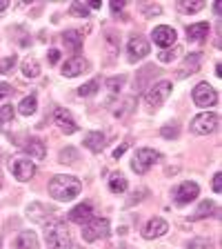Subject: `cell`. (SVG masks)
I'll return each mask as SVG.
<instances>
[{"label":"cell","instance_id":"6da1fadb","mask_svg":"<svg viewBox=\"0 0 222 249\" xmlns=\"http://www.w3.org/2000/svg\"><path fill=\"white\" fill-rule=\"evenodd\" d=\"M83 192V182L76 176H67V174H58L49 180V196L58 202H69Z\"/></svg>","mask_w":222,"mask_h":249},{"label":"cell","instance_id":"7a4b0ae2","mask_svg":"<svg viewBox=\"0 0 222 249\" xmlns=\"http://www.w3.org/2000/svg\"><path fill=\"white\" fill-rule=\"evenodd\" d=\"M45 240H47V245H49L51 249H71L73 247L71 233H69L67 225L60 223V220H53V223L47 225Z\"/></svg>","mask_w":222,"mask_h":249},{"label":"cell","instance_id":"3957f363","mask_svg":"<svg viewBox=\"0 0 222 249\" xmlns=\"http://www.w3.org/2000/svg\"><path fill=\"white\" fill-rule=\"evenodd\" d=\"M160 158H162L160 151L149 149V147H140V149L134 154V160H131V169H134L138 176H145L147 171H149L151 167L155 165V162L160 160Z\"/></svg>","mask_w":222,"mask_h":249},{"label":"cell","instance_id":"277c9868","mask_svg":"<svg viewBox=\"0 0 222 249\" xmlns=\"http://www.w3.org/2000/svg\"><path fill=\"white\" fill-rule=\"evenodd\" d=\"M111 233V225H109L107 218H91L89 223L83 225V240L85 243H96V240H102Z\"/></svg>","mask_w":222,"mask_h":249},{"label":"cell","instance_id":"5b68a950","mask_svg":"<svg viewBox=\"0 0 222 249\" xmlns=\"http://www.w3.org/2000/svg\"><path fill=\"white\" fill-rule=\"evenodd\" d=\"M218 124H220V116L213 114V111H205V114H198L191 120V131L198 136H209L218 129Z\"/></svg>","mask_w":222,"mask_h":249},{"label":"cell","instance_id":"8992f818","mask_svg":"<svg viewBox=\"0 0 222 249\" xmlns=\"http://www.w3.org/2000/svg\"><path fill=\"white\" fill-rule=\"evenodd\" d=\"M171 89H173V85H171L169 80H160V83L151 85L149 91L145 93L147 105H149L151 109H158V107H160V105L171 96Z\"/></svg>","mask_w":222,"mask_h":249},{"label":"cell","instance_id":"52a82bcc","mask_svg":"<svg viewBox=\"0 0 222 249\" xmlns=\"http://www.w3.org/2000/svg\"><path fill=\"white\" fill-rule=\"evenodd\" d=\"M9 171L14 174L16 180L27 182L36 176V165H34V160H29V158H14V160L9 162Z\"/></svg>","mask_w":222,"mask_h":249},{"label":"cell","instance_id":"ba28073f","mask_svg":"<svg viewBox=\"0 0 222 249\" xmlns=\"http://www.w3.org/2000/svg\"><path fill=\"white\" fill-rule=\"evenodd\" d=\"M198 196H200V187L193 180H185L173 189V202H176V205H189V202H193Z\"/></svg>","mask_w":222,"mask_h":249},{"label":"cell","instance_id":"9c48e42d","mask_svg":"<svg viewBox=\"0 0 222 249\" xmlns=\"http://www.w3.org/2000/svg\"><path fill=\"white\" fill-rule=\"evenodd\" d=\"M191 96H193V103H196L198 107H202V109L213 107V105L218 103V91L209 83H198Z\"/></svg>","mask_w":222,"mask_h":249},{"label":"cell","instance_id":"30bf717a","mask_svg":"<svg viewBox=\"0 0 222 249\" xmlns=\"http://www.w3.org/2000/svg\"><path fill=\"white\" fill-rule=\"evenodd\" d=\"M151 40H154L158 47L167 49V47L176 45L178 34H176V29H173V27H169V25H158L154 31H151Z\"/></svg>","mask_w":222,"mask_h":249},{"label":"cell","instance_id":"8fae6325","mask_svg":"<svg viewBox=\"0 0 222 249\" xmlns=\"http://www.w3.org/2000/svg\"><path fill=\"white\" fill-rule=\"evenodd\" d=\"M127 53H129V62H138V60H145L149 56V42L145 38L134 36L129 42H127Z\"/></svg>","mask_w":222,"mask_h":249},{"label":"cell","instance_id":"7c38bea8","mask_svg":"<svg viewBox=\"0 0 222 249\" xmlns=\"http://www.w3.org/2000/svg\"><path fill=\"white\" fill-rule=\"evenodd\" d=\"M53 123L60 127L62 134H67V136H71V134H76L78 131V124H76V120H73V116L69 114L67 109H62V107L53 109Z\"/></svg>","mask_w":222,"mask_h":249},{"label":"cell","instance_id":"4fadbf2b","mask_svg":"<svg viewBox=\"0 0 222 249\" xmlns=\"http://www.w3.org/2000/svg\"><path fill=\"white\" fill-rule=\"evenodd\" d=\"M167 231H169V223H167L165 218H151L149 223L145 225V229H142V236L147 240H154V238L165 236Z\"/></svg>","mask_w":222,"mask_h":249},{"label":"cell","instance_id":"5bb4252c","mask_svg":"<svg viewBox=\"0 0 222 249\" xmlns=\"http://www.w3.org/2000/svg\"><path fill=\"white\" fill-rule=\"evenodd\" d=\"M93 218V205L91 202H80V205H76V207L69 212V220L76 225H85L89 223Z\"/></svg>","mask_w":222,"mask_h":249},{"label":"cell","instance_id":"9a60e30c","mask_svg":"<svg viewBox=\"0 0 222 249\" xmlns=\"http://www.w3.org/2000/svg\"><path fill=\"white\" fill-rule=\"evenodd\" d=\"M87 67H89V62L85 60L83 56H73L62 65V76L65 78H76V76H80Z\"/></svg>","mask_w":222,"mask_h":249},{"label":"cell","instance_id":"2e32d148","mask_svg":"<svg viewBox=\"0 0 222 249\" xmlns=\"http://www.w3.org/2000/svg\"><path fill=\"white\" fill-rule=\"evenodd\" d=\"M209 31H211L209 22H193L187 27V38H189V42H205Z\"/></svg>","mask_w":222,"mask_h":249},{"label":"cell","instance_id":"e0dca14e","mask_svg":"<svg viewBox=\"0 0 222 249\" xmlns=\"http://www.w3.org/2000/svg\"><path fill=\"white\" fill-rule=\"evenodd\" d=\"M200 62H202V53L200 52L189 53V56L185 58V62H182V67L178 69V78H187L189 73H196L198 69H200Z\"/></svg>","mask_w":222,"mask_h":249},{"label":"cell","instance_id":"ac0fdd59","mask_svg":"<svg viewBox=\"0 0 222 249\" xmlns=\"http://www.w3.org/2000/svg\"><path fill=\"white\" fill-rule=\"evenodd\" d=\"M20 147L31 156V160H42V158H45V154H47L45 142H42L40 138H27L25 145H20Z\"/></svg>","mask_w":222,"mask_h":249},{"label":"cell","instance_id":"d6986e66","mask_svg":"<svg viewBox=\"0 0 222 249\" xmlns=\"http://www.w3.org/2000/svg\"><path fill=\"white\" fill-rule=\"evenodd\" d=\"M104 134L102 131H89L87 136H85V147H87L89 151H93V154H100V151L104 149Z\"/></svg>","mask_w":222,"mask_h":249},{"label":"cell","instance_id":"ffe728a7","mask_svg":"<svg viewBox=\"0 0 222 249\" xmlns=\"http://www.w3.org/2000/svg\"><path fill=\"white\" fill-rule=\"evenodd\" d=\"M62 42H65V47L67 49H71L73 53H78L80 49H83V34L76 29H69L62 34Z\"/></svg>","mask_w":222,"mask_h":249},{"label":"cell","instance_id":"44dd1931","mask_svg":"<svg viewBox=\"0 0 222 249\" xmlns=\"http://www.w3.org/2000/svg\"><path fill=\"white\" fill-rule=\"evenodd\" d=\"M14 247L16 249H38V236L34 231H20Z\"/></svg>","mask_w":222,"mask_h":249},{"label":"cell","instance_id":"7402d4cb","mask_svg":"<svg viewBox=\"0 0 222 249\" xmlns=\"http://www.w3.org/2000/svg\"><path fill=\"white\" fill-rule=\"evenodd\" d=\"M218 213V205L213 200H205L198 207V212L191 216V220H202V218H209V216H216Z\"/></svg>","mask_w":222,"mask_h":249},{"label":"cell","instance_id":"603a6c76","mask_svg":"<svg viewBox=\"0 0 222 249\" xmlns=\"http://www.w3.org/2000/svg\"><path fill=\"white\" fill-rule=\"evenodd\" d=\"M38 109V98L36 93H31V96H27V98L20 100V105H18V111H20L22 116H34Z\"/></svg>","mask_w":222,"mask_h":249},{"label":"cell","instance_id":"cb8c5ba5","mask_svg":"<svg viewBox=\"0 0 222 249\" xmlns=\"http://www.w3.org/2000/svg\"><path fill=\"white\" fill-rule=\"evenodd\" d=\"M127 187H129V182H127V178L122 176V174H111V178H109V189L114 194H124L127 192Z\"/></svg>","mask_w":222,"mask_h":249},{"label":"cell","instance_id":"d4e9b609","mask_svg":"<svg viewBox=\"0 0 222 249\" xmlns=\"http://www.w3.org/2000/svg\"><path fill=\"white\" fill-rule=\"evenodd\" d=\"M22 76L25 78H38L40 76V62L36 58H27L22 62Z\"/></svg>","mask_w":222,"mask_h":249},{"label":"cell","instance_id":"484cf974","mask_svg":"<svg viewBox=\"0 0 222 249\" xmlns=\"http://www.w3.org/2000/svg\"><path fill=\"white\" fill-rule=\"evenodd\" d=\"M100 89V80H89L87 85H83V87H78V96L80 98H91V96H96Z\"/></svg>","mask_w":222,"mask_h":249},{"label":"cell","instance_id":"4316f807","mask_svg":"<svg viewBox=\"0 0 222 249\" xmlns=\"http://www.w3.org/2000/svg\"><path fill=\"white\" fill-rule=\"evenodd\" d=\"M178 9L185 11V14H198V11L205 9V2H200V0H196V2H189V0H180V2H178Z\"/></svg>","mask_w":222,"mask_h":249},{"label":"cell","instance_id":"83f0119b","mask_svg":"<svg viewBox=\"0 0 222 249\" xmlns=\"http://www.w3.org/2000/svg\"><path fill=\"white\" fill-rule=\"evenodd\" d=\"M69 16H73V18H89V7L83 5V2H71L69 5Z\"/></svg>","mask_w":222,"mask_h":249},{"label":"cell","instance_id":"f1b7e54d","mask_svg":"<svg viewBox=\"0 0 222 249\" xmlns=\"http://www.w3.org/2000/svg\"><path fill=\"white\" fill-rule=\"evenodd\" d=\"M11 120H14V105H5V107H0V129H5Z\"/></svg>","mask_w":222,"mask_h":249},{"label":"cell","instance_id":"f546056e","mask_svg":"<svg viewBox=\"0 0 222 249\" xmlns=\"http://www.w3.org/2000/svg\"><path fill=\"white\" fill-rule=\"evenodd\" d=\"M58 158H60V162H65V165H71V162H76L78 160V151L73 149V147H67V149H62L60 151V156H58Z\"/></svg>","mask_w":222,"mask_h":249},{"label":"cell","instance_id":"4dcf8cb0","mask_svg":"<svg viewBox=\"0 0 222 249\" xmlns=\"http://www.w3.org/2000/svg\"><path fill=\"white\" fill-rule=\"evenodd\" d=\"M160 134L165 136V138H178L180 129H178V124H176V123H169V124H165V127L160 129Z\"/></svg>","mask_w":222,"mask_h":249},{"label":"cell","instance_id":"1f68e13d","mask_svg":"<svg viewBox=\"0 0 222 249\" xmlns=\"http://www.w3.org/2000/svg\"><path fill=\"white\" fill-rule=\"evenodd\" d=\"M154 71H158V69H155V65H149V67L142 69V78H136V89H138V87H140V89L145 87V80H147V78H149Z\"/></svg>","mask_w":222,"mask_h":249},{"label":"cell","instance_id":"d6a6232c","mask_svg":"<svg viewBox=\"0 0 222 249\" xmlns=\"http://www.w3.org/2000/svg\"><path fill=\"white\" fill-rule=\"evenodd\" d=\"M187 249H211V243L205 238H193L187 243Z\"/></svg>","mask_w":222,"mask_h":249},{"label":"cell","instance_id":"836d02e7","mask_svg":"<svg viewBox=\"0 0 222 249\" xmlns=\"http://www.w3.org/2000/svg\"><path fill=\"white\" fill-rule=\"evenodd\" d=\"M16 60H18V58H16V53H14V56H9V58H5V60L0 62V73H9L11 69L16 67Z\"/></svg>","mask_w":222,"mask_h":249},{"label":"cell","instance_id":"e575fe53","mask_svg":"<svg viewBox=\"0 0 222 249\" xmlns=\"http://www.w3.org/2000/svg\"><path fill=\"white\" fill-rule=\"evenodd\" d=\"M122 85H124V76H116V78H109V80H107V87L111 89L114 93H118Z\"/></svg>","mask_w":222,"mask_h":249},{"label":"cell","instance_id":"d590c367","mask_svg":"<svg viewBox=\"0 0 222 249\" xmlns=\"http://www.w3.org/2000/svg\"><path fill=\"white\" fill-rule=\"evenodd\" d=\"M178 53H180V49H173V52H169V49H167V52L158 53V60H160V62H173V58H176Z\"/></svg>","mask_w":222,"mask_h":249},{"label":"cell","instance_id":"8d00e7d4","mask_svg":"<svg viewBox=\"0 0 222 249\" xmlns=\"http://www.w3.org/2000/svg\"><path fill=\"white\" fill-rule=\"evenodd\" d=\"M142 14H145V16H160L162 14V7L160 5H145V7H142Z\"/></svg>","mask_w":222,"mask_h":249},{"label":"cell","instance_id":"74e56055","mask_svg":"<svg viewBox=\"0 0 222 249\" xmlns=\"http://www.w3.org/2000/svg\"><path fill=\"white\" fill-rule=\"evenodd\" d=\"M211 187H213V192H216V194H220V189H222V174H216V176H213Z\"/></svg>","mask_w":222,"mask_h":249},{"label":"cell","instance_id":"f35d334b","mask_svg":"<svg viewBox=\"0 0 222 249\" xmlns=\"http://www.w3.org/2000/svg\"><path fill=\"white\" fill-rule=\"evenodd\" d=\"M9 93H11V85L9 83H0V100L7 98Z\"/></svg>","mask_w":222,"mask_h":249},{"label":"cell","instance_id":"ab89813d","mask_svg":"<svg viewBox=\"0 0 222 249\" xmlns=\"http://www.w3.org/2000/svg\"><path fill=\"white\" fill-rule=\"evenodd\" d=\"M47 58H49V62H51V65H56V62L60 60V52H58V49H49Z\"/></svg>","mask_w":222,"mask_h":249},{"label":"cell","instance_id":"60d3db41","mask_svg":"<svg viewBox=\"0 0 222 249\" xmlns=\"http://www.w3.org/2000/svg\"><path fill=\"white\" fill-rule=\"evenodd\" d=\"M124 9V2H111V11L114 14H118V11H122Z\"/></svg>","mask_w":222,"mask_h":249},{"label":"cell","instance_id":"b9f144b4","mask_svg":"<svg viewBox=\"0 0 222 249\" xmlns=\"http://www.w3.org/2000/svg\"><path fill=\"white\" fill-rule=\"evenodd\" d=\"M124 151H127V145H122V147H118V149L114 151V158H120V156L124 154Z\"/></svg>","mask_w":222,"mask_h":249},{"label":"cell","instance_id":"7bdbcfd3","mask_svg":"<svg viewBox=\"0 0 222 249\" xmlns=\"http://www.w3.org/2000/svg\"><path fill=\"white\" fill-rule=\"evenodd\" d=\"M213 14L220 16V2H213Z\"/></svg>","mask_w":222,"mask_h":249},{"label":"cell","instance_id":"ee69618b","mask_svg":"<svg viewBox=\"0 0 222 249\" xmlns=\"http://www.w3.org/2000/svg\"><path fill=\"white\" fill-rule=\"evenodd\" d=\"M7 7H9V2H7V0H0V11H5Z\"/></svg>","mask_w":222,"mask_h":249},{"label":"cell","instance_id":"f6af8a7d","mask_svg":"<svg viewBox=\"0 0 222 249\" xmlns=\"http://www.w3.org/2000/svg\"><path fill=\"white\" fill-rule=\"evenodd\" d=\"M0 249H2V236H0Z\"/></svg>","mask_w":222,"mask_h":249}]
</instances>
